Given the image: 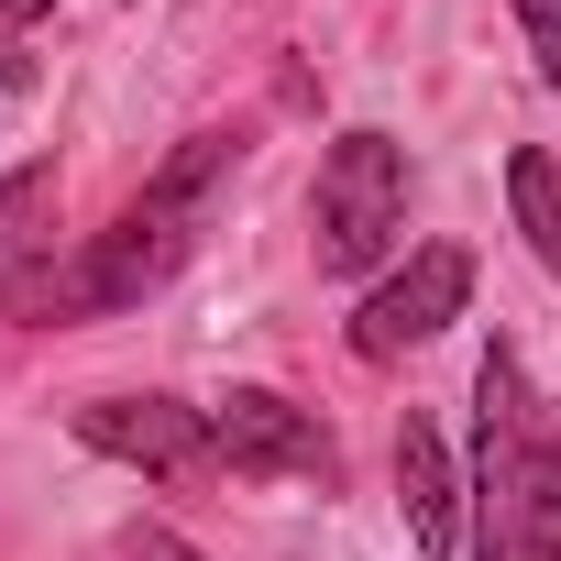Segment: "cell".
<instances>
[{
    "label": "cell",
    "instance_id": "6",
    "mask_svg": "<svg viewBox=\"0 0 561 561\" xmlns=\"http://www.w3.org/2000/svg\"><path fill=\"white\" fill-rule=\"evenodd\" d=\"M209 440H220V473H331V430L309 408H287L275 386H231L209 408Z\"/></svg>",
    "mask_w": 561,
    "mask_h": 561
},
{
    "label": "cell",
    "instance_id": "5",
    "mask_svg": "<svg viewBox=\"0 0 561 561\" xmlns=\"http://www.w3.org/2000/svg\"><path fill=\"white\" fill-rule=\"evenodd\" d=\"M78 440L111 451V462H133V473H165V484L220 473L209 408H176V397H89V408H78Z\"/></svg>",
    "mask_w": 561,
    "mask_h": 561
},
{
    "label": "cell",
    "instance_id": "8",
    "mask_svg": "<svg viewBox=\"0 0 561 561\" xmlns=\"http://www.w3.org/2000/svg\"><path fill=\"white\" fill-rule=\"evenodd\" d=\"M397 495H408L419 561H451V550H462V495H451V451H440L430 419H397Z\"/></svg>",
    "mask_w": 561,
    "mask_h": 561
},
{
    "label": "cell",
    "instance_id": "1",
    "mask_svg": "<svg viewBox=\"0 0 561 561\" xmlns=\"http://www.w3.org/2000/svg\"><path fill=\"white\" fill-rule=\"evenodd\" d=\"M231 133H187L154 176H144V198L56 275V298H45V320H100V309H144L165 275L187 264V242H198V220H209V187L231 176Z\"/></svg>",
    "mask_w": 561,
    "mask_h": 561
},
{
    "label": "cell",
    "instance_id": "2",
    "mask_svg": "<svg viewBox=\"0 0 561 561\" xmlns=\"http://www.w3.org/2000/svg\"><path fill=\"white\" fill-rule=\"evenodd\" d=\"M484 473H473V561H561V408L528 397L517 353H484Z\"/></svg>",
    "mask_w": 561,
    "mask_h": 561
},
{
    "label": "cell",
    "instance_id": "10",
    "mask_svg": "<svg viewBox=\"0 0 561 561\" xmlns=\"http://www.w3.org/2000/svg\"><path fill=\"white\" fill-rule=\"evenodd\" d=\"M517 23H528V67L561 89V0H517Z\"/></svg>",
    "mask_w": 561,
    "mask_h": 561
},
{
    "label": "cell",
    "instance_id": "11",
    "mask_svg": "<svg viewBox=\"0 0 561 561\" xmlns=\"http://www.w3.org/2000/svg\"><path fill=\"white\" fill-rule=\"evenodd\" d=\"M100 561H198V550H187L176 528H122V539H111Z\"/></svg>",
    "mask_w": 561,
    "mask_h": 561
},
{
    "label": "cell",
    "instance_id": "12",
    "mask_svg": "<svg viewBox=\"0 0 561 561\" xmlns=\"http://www.w3.org/2000/svg\"><path fill=\"white\" fill-rule=\"evenodd\" d=\"M34 12H56V0H0V23H34Z\"/></svg>",
    "mask_w": 561,
    "mask_h": 561
},
{
    "label": "cell",
    "instance_id": "4",
    "mask_svg": "<svg viewBox=\"0 0 561 561\" xmlns=\"http://www.w3.org/2000/svg\"><path fill=\"white\" fill-rule=\"evenodd\" d=\"M462 298H473V253L462 242H419L386 287L353 309V353L364 364H397L408 342H430V331H451L462 320Z\"/></svg>",
    "mask_w": 561,
    "mask_h": 561
},
{
    "label": "cell",
    "instance_id": "3",
    "mask_svg": "<svg viewBox=\"0 0 561 561\" xmlns=\"http://www.w3.org/2000/svg\"><path fill=\"white\" fill-rule=\"evenodd\" d=\"M309 242H320V275H364V264H386L397 253V231H408V154L386 144V133H342L331 154H320V187H309Z\"/></svg>",
    "mask_w": 561,
    "mask_h": 561
},
{
    "label": "cell",
    "instance_id": "7",
    "mask_svg": "<svg viewBox=\"0 0 561 561\" xmlns=\"http://www.w3.org/2000/svg\"><path fill=\"white\" fill-rule=\"evenodd\" d=\"M56 298V165L0 176V309H45Z\"/></svg>",
    "mask_w": 561,
    "mask_h": 561
},
{
    "label": "cell",
    "instance_id": "9",
    "mask_svg": "<svg viewBox=\"0 0 561 561\" xmlns=\"http://www.w3.org/2000/svg\"><path fill=\"white\" fill-rule=\"evenodd\" d=\"M506 198H517V231H528V253L561 275V165H550L539 144H517V154H506Z\"/></svg>",
    "mask_w": 561,
    "mask_h": 561
}]
</instances>
